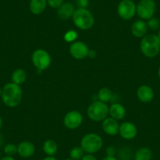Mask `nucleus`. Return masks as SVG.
Instances as JSON below:
<instances>
[{
    "label": "nucleus",
    "mask_w": 160,
    "mask_h": 160,
    "mask_svg": "<svg viewBox=\"0 0 160 160\" xmlns=\"http://www.w3.org/2000/svg\"><path fill=\"white\" fill-rule=\"evenodd\" d=\"M2 101L9 108H15L20 104L23 98L22 89L19 85L9 82L7 83L2 89Z\"/></svg>",
    "instance_id": "nucleus-1"
},
{
    "label": "nucleus",
    "mask_w": 160,
    "mask_h": 160,
    "mask_svg": "<svg viewBox=\"0 0 160 160\" xmlns=\"http://www.w3.org/2000/svg\"><path fill=\"white\" fill-rule=\"evenodd\" d=\"M140 47L141 52L144 56L149 58H153L160 52V40L156 35H146L141 39Z\"/></svg>",
    "instance_id": "nucleus-2"
},
{
    "label": "nucleus",
    "mask_w": 160,
    "mask_h": 160,
    "mask_svg": "<svg viewBox=\"0 0 160 160\" xmlns=\"http://www.w3.org/2000/svg\"><path fill=\"white\" fill-rule=\"evenodd\" d=\"M72 21L78 28L89 30L94 24V18L87 9H77L72 15Z\"/></svg>",
    "instance_id": "nucleus-3"
},
{
    "label": "nucleus",
    "mask_w": 160,
    "mask_h": 160,
    "mask_svg": "<svg viewBox=\"0 0 160 160\" xmlns=\"http://www.w3.org/2000/svg\"><path fill=\"white\" fill-rule=\"evenodd\" d=\"M81 147L85 153L94 154L99 152L103 146V140L97 133H87L81 140Z\"/></svg>",
    "instance_id": "nucleus-4"
},
{
    "label": "nucleus",
    "mask_w": 160,
    "mask_h": 160,
    "mask_svg": "<svg viewBox=\"0 0 160 160\" xmlns=\"http://www.w3.org/2000/svg\"><path fill=\"white\" fill-rule=\"evenodd\" d=\"M109 114V108L104 102L95 101L90 104L87 109L89 118L94 122L103 121L107 118Z\"/></svg>",
    "instance_id": "nucleus-5"
},
{
    "label": "nucleus",
    "mask_w": 160,
    "mask_h": 160,
    "mask_svg": "<svg viewBox=\"0 0 160 160\" xmlns=\"http://www.w3.org/2000/svg\"><path fill=\"white\" fill-rule=\"evenodd\" d=\"M32 61L34 66L38 71L47 70L51 64V58L48 52L42 49H38L32 53Z\"/></svg>",
    "instance_id": "nucleus-6"
},
{
    "label": "nucleus",
    "mask_w": 160,
    "mask_h": 160,
    "mask_svg": "<svg viewBox=\"0 0 160 160\" xmlns=\"http://www.w3.org/2000/svg\"><path fill=\"white\" fill-rule=\"evenodd\" d=\"M156 10V4L154 0H141L137 5V14L142 20L153 18Z\"/></svg>",
    "instance_id": "nucleus-7"
},
{
    "label": "nucleus",
    "mask_w": 160,
    "mask_h": 160,
    "mask_svg": "<svg viewBox=\"0 0 160 160\" xmlns=\"http://www.w3.org/2000/svg\"><path fill=\"white\" fill-rule=\"evenodd\" d=\"M118 14L122 19L130 20L137 13V6L132 0H122L117 8Z\"/></svg>",
    "instance_id": "nucleus-8"
},
{
    "label": "nucleus",
    "mask_w": 160,
    "mask_h": 160,
    "mask_svg": "<svg viewBox=\"0 0 160 160\" xmlns=\"http://www.w3.org/2000/svg\"><path fill=\"white\" fill-rule=\"evenodd\" d=\"M82 114L78 111H71L68 112L64 118V124L69 130H75L78 128L82 122Z\"/></svg>",
    "instance_id": "nucleus-9"
},
{
    "label": "nucleus",
    "mask_w": 160,
    "mask_h": 160,
    "mask_svg": "<svg viewBox=\"0 0 160 160\" xmlns=\"http://www.w3.org/2000/svg\"><path fill=\"white\" fill-rule=\"evenodd\" d=\"M89 48L87 44L81 41L72 42L69 48V52L72 58L77 60H82L88 57Z\"/></svg>",
    "instance_id": "nucleus-10"
},
{
    "label": "nucleus",
    "mask_w": 160,
    "mask_h": 160,
    "mask_svg": "<svg viewBox=\"0 0 160 160\" xmlns=\"http://www.w3.org/2000/svg\"><path fill=\"white\" fill-rule=\"evenodd\" d=\"M118 133L123 139L132 140L138 134V128L133 122H125L119 126Z\"/></svg>",
    "instance_id": "nucleus-11"
},
{
    "label": "nucleus",
    "mask_w": 160,
    "mask_h": 160,
    "mask_svg": "<svg viewBox=\"0 0 160 160\" xmlns=\"http://www.w3.org/2000/svg\"><path fill=\"white\" fill-rule=\"evenodd\" d=\"M102 128L104 133L110 136H115L119 131V125L118 123V120L113 118H106L103 120Z\"/></svg>",
    "instance_id": "nucleus-12"
},
{
    "label": "nucleus",
    "mask_w": 160,
    "mask_h": 160,
    "mask_svg": "<svg viewBox=\"0 0 160 160\" xmlns=\"http://www.w3.org/2000/svg\"><path fill=\"white\" fill-rule=\"evenodd\" d=\"M35 147L32 142L22 141L18 145V154L22 158H29L35 154Z\"/></svg>",
    "instance_id": "nucleus-13"
},
{
    "label": "nucleus",
    "mask_w": 160,
    "mask_h": 160,
    "mask_svg": "<svg viewBox=\"0 0 160 160\" xmlns=\"http://www.w3.org/2000/svg\"><path fill=\"white\" fill-rule=\"evenodd\" d=\"M138 99L144 103H148L154 98V91L151 87L148 85H142L138 88L137 91Z\"/></svg>",
    "instance_id": "nucleus-14"
},
{
    "label": "nucleus",
    "mask_w": 160,
    "mask_h": 160,
    "mask_svg": "<svg viewBox=\"0 0 160 160\" xmlns=\"http://www.w3.org/2000/svg\"><path fill=\"white\" fill-rule=\"evenodd\" d=\"M148 24L143 20H138L133 23L131 26V32L137 38H143L147 34Z\"/></svg>",
    "instance_id": "nucleus-15"
},
{
    "label": "nucleus",
    "mask_w": 160,
    "mask_h": 160,
    "mask_svg": "<svg viewBox=\"0 0 160 160\" xmlns=\"http://www.w3.org/2000/svg\"><path fill=\"white\" fill-rule=\"evenodd\" d=\"M75 10L74 6L71 2H64L58 9V15L61 19L68 20L72 18Z\"/></svg>",
    "instance_id": "nucleus-16"
},
{
    "label": "nucleus",
    "mask_w": 160,
    "mask_h": 160,
    "mask_svg": "<svg viewBox=\"0 0 160 160\" xmlns=\"http://www.w3.org/2000/svg\"><path fill=\"white\" fill-rule=\"evenodd\" d=\"M47 6V0H31L29 9L33 14L39 15L44 12Z\"/></svg>",
    "instance_id": "nucleus-17"
},
{
    "label": "nucleus",
    "mask_w": 160,
    "mask_h": 160,
    "mask_svg": "<svg viewBox=\"0 0 160 160\" xmlns=\"http://www.w3.org/2000/svg\"><path fill=\"white\" fill-rule=\"evenodd\" d=\"M109 114L112 118L116 120H121L125 117L126 109L121 104L115 103L109 108Z\"/></svg>",
    "instance_id": "nucleus-18"
},
{
    "label": "nucleus",
    "mask_w": 160,
    "mask_h": 160,
    "mask_svg": "<svg viewBox=\"0 0 160 160\" xmlns=\"http://www.w3.org/2000/svg\"><path fill=\"white\" fill-rule=\"evenodd\" d=\"M26 78H27V74L25 71L22 68L16 69L11 75L12 82L19 86L25 82Z\"/></svg>",
    "instance_id": "nucleus-19"
},
{
    "label": "nucleus",
    "mask_w": 160,
    "mask_h": 160,
    "mask_svg": "<svg viewBox=\"0 0 160 160\" xmlns=\"http://www.w3.org/2000/svg\"><path fill=\"white\" fill-rule=\"evenodd\" d=\"M44 152L47 154L48 156H53L58 152V144L53 140H47L44 142L43 146H42Z\"/></svg>",
    "instance_id": "nucleus-20"
},
{
    "label": "nucleus",
    "mask_w": 160,
    "mask_h": 160,
    "mask_svg": "<svg viewBox=\"0 0 160 160\" xmlns=\"http://www.w3.org/2000/svg\"><path fill=\"white\" fill-rule=\"evenodd\" d=\"M152 150L147 147H143L138 149L134 155V160H152Z\"/></svg>",
    "instance_id": "nucleus-21"
},
{
    "label": "nucleus",
    "mask_w": 160,
    "mask_h": 160,
    "mask_svg": "<svg viewBox=\"0 0 160 160\" xmlns=\"http://www.w3.org/2000/svg\"><path fill=\"white\" fill-rule=\"evenodd\" d=\"M112 97V93L110 89L107 88V87H104V88L101 89L99 90V93H98V99H99V101L106 103L110 101Z\"/></svg>",
    "instance_id": "nucleus-22"
},
{
    "label": "nucleus",
    "mask_w": 160,
    "mask_h": 160,
    "mask_svg": "<svg viewBox=\"0 0 160 160\" xmlns=\"http://www.w3.org/2000/svg\"><path fill=\"white\" fill-rule=\"evenodd\" d=\"M85 155V152L81 146L74 147L70 152V158L73 160H81Z\"/></svg>",
    "instance_id": "nucleus-23"
},
{
    "label": "nucleus",
    "mask_w": 160,
    "mask_h": 160,
    "mask_svg": "<svg viewBox=\"0 0 160 160\" xmlns=\"http://www.w3.org/2000/svg\"><path fill=\"white\" fill-rule=\"evenodd\" d=\"M4 152L6 155H10V156H13L18 153V146L15 145L14 144H6L3 148Z\"/></svg>",
    "instance_id": "nucleus-24"
},
{
    "label": "nucleus",
    "mask_w": 160,
    "mask_h": 160,
    "mask_svg": "<svg viewBox=\"0 0 160 160\" xmlns=\"http://www.w3.org/2000/svg\"><path fill=\"white\" fill-rule=\"evenodd\" d=\"M148 24V27L149 28H151L152 30H158V28L160 27V22L159 21H158L157 18H152L151 19L148 20V21L147 23Z\"/></svg>",
    "instance_id": "nucleus-25"
},
{
    "label": "nucleus",
    "mask_w": 160,
    "mask_h": 160,
    "mask_svg": "<svg viewBox=\"0 0 160 160\" xmlns=\"http://www.w3.org/2000/svg\"><path fill=\"white\" fill-rule=\"evenodd\" d=\"M76 38H77V32L73 30L68 31V32L64 35V40L68 42H75V40L76 39Z\"/></svg>",
    "instance_id": "nucleus-26"
},
{
    "label": "nucleus",
    "mask_w": 160,
    "mask_h": 160,
    "mask_svg": "<svg viewBox=\"0 0 160 160\" xmlns=\"http://www.w3.org/2000/svg\"><path fill=\"white\" fill-rule=\"evenodd\" d=\"M47 4L53 9H58L63 3L64 0H47Z\"/></svg>",
    "instance_id": "nucleus-27"
},
{
    "label": "nucleus",
    "mask_w": 160,
    "mask_h": 160,
    "mask_svg": "<svg viewBox=\"0 0 160 160\" xmlns=\"http://www.w3.org/2000/svg\"><path fill=\"white\" fill-rule=\"evenodd\" d=\"M75 3L78 9H87L90 2H89V0H76Z\"/></svg>",
    "instance_id": "nucleus-28"
},
{
    "label": "nucleus",
    "mask_w": 160,
    "mask_h": 160,
    "mask_svg": "<svg viewBox=\"0 0 160 160\" xmlns=\"http://www.w3.org/2000/svg\"><path fill=\"white\" fill-rule=\"evenodd\" d=\"M116 154V149L113 146H109L106 148V155L107 156H115Z\"/></svg>",
    "instance_id": "nucleus-29"
},
{
    "label": "nucleus",
    "mask_w": 160,
    "mask_h": 160,
    "mask_svg": "<svg viewBox=\"0 0 160 160\" xmlns=\"http://www.w3.org/2000/svg\"><path fill=\"white\" fill-rule=\"evenodd\" d=\"M81 160H98L93 154H86Z\"/></svg>",
    "instance_id": "nucleus-30"
},
{
    "label": "nucleus",
    "mask_w": 160,
    "mask_h": 160,
    "mask_svg": "<svg viewBox=\"0 0 160 160\" xmlns=\"http://www.w3.org/2000/svg\"><path fill=\"white\" fill-rule=\"evenodd\" d=\"M97 53L94 50H89L88 53V57H90V58H94L96 57Z\"/></svg>",
    "instance_id": "nucleus-31"
},
{
    "label": "nucleus",
    "mask_w": 160,
    "mask_h": 160,
    "mask_svg": "<svg viewBox=\"0 0 160 160\" xmlns=\"http://www.w3.org/2000/svg\"><path fill=\"white\" fill-rule=\"evenodd\" d=\"M0 160H15L13 156H10V155H5L2 158H1Z\"/></svg>",
    "instance_id": "nucleus-32"
},
{
    "label": "nucleus",
    "mask_w": 160,
    "mask_h": 160,
    "mask_svg": "<svg viewBox=\"0 0 160 160\" xmlns=\"http://www.w3.org/2000/svg\"><path fill=\"white\" fill-rule=\"evenodd\" d=\"M101 160H118L115 156H105Z\"/></svg>",
    "instance_id": "nucleus-33"
},
{
    "label": "nucleus",
    "mask_w": 160,
    "mask_h": 160,
    "mask_svg": "<svg viewBox=\"0 0 160 160\" xmlns=\"http://www.w3.org/2000/svg\"><path fill=\"white\" fill-rule=\"evenodd\" d=\"M42 160H58V159H57V158L53 156H47Z\"/></svg>",
    "instance_id": "nucleus-34"
},
{
    "label": "nucleus",
    "mask_w": 160,
    "mask_h": 160,
    "mask_svg": "<svg viewBox=\"0 0 160 160\" xmlns=\"http://www.w3.org/2000/svg\"><path fill=\"white\" fill-rule=\"evenodd\" d=\"M4 143V138L1 133H0V146H2Z\"/></svg>",
    "instance_id": "nucleus-35"
},
{
    "label": "nucleus",
    "mask_w": 160,
    "mask_h": 160,
    "mask_svg": "<svg viewBox=\"0 0 160 160\" xmlns=\"http://www.w3.org/2000/svg\"><path fill=\"white\" fill-rule=\"evenodd\" d=\"M2 127V117L0 116V130H1Z\"/></svg>",
    "instance_id": "nucleus-36"
},
{
    "label": "nucleus",
    "mask_w": 160,
    "mask_h": 160,
    "mask_svg": "<svg viewBox=\"0 0 160 160\" xmlns=\"http://www.w3.org/2000/svg\"><path fill=\"white\" fill-rule=\"evenodd\" d=\"M157 36H158V38H159V40H160V29H159V30H158V34H157Z\"/></svg>",
    "instance_id": "nucleus-37"
},
{
    "label": "nucleus",
    "mask_w": 160,
    "mask_h": 160,
    "mask_svg": "<svg viewBox=\"0 0 160 160\" xmlns=\"http://www.w3.org/2000/svg\"><path fill=\"white\" fill-rule=\"evenodd\" d=\"M158 77H159V78H160V67H159V68H158Z\"/></svg>",
    "instance_id": "nucleus-38"
},
{
    "label": "nucleus",
    "mask_w": 160,
    "mask_h": 160,
    "mask_svg": "<svg viewBox=\"0 0 160 160\" xmlns=\"http://www.w3.org/2000/svg\"><path fill=\"white\" fill-rule=\"evenodd\" d=\"M2 96V88L0 87V97Z\"/></svg>",
    "instance_id": "nucleus-39"
},
{
    "label": "nucleus",
    "mask_w": 160,
    "mask_h": 160,
    "mask_svg": "<svg viewBox=\"0 0 160 160\" xmlns=\"http://www.w3.org/2000/svg\"><path fill=\"white\" fill-rule=\"evenodd\" d=\"M64 160H73V159H72V158H66V159H64Z\"/></svg>",
    "instance_id": "nucleus-40"
},
{
    "label": "nucleus",
    "mask_w": 160,
    "mask_h": 160,
    "mask_svg": "<svg viewBox=\"0 0 160 160\" xmlns=\"http://www.w3.org/2000/svg\"><path fill=\"white\" fill-rule=\"evenodd\" d=\"M1 158H2V157H1V152H0V159H1Z\"/></svg>",
    "instance_id": "nucleus-41"
}]
</instances>
